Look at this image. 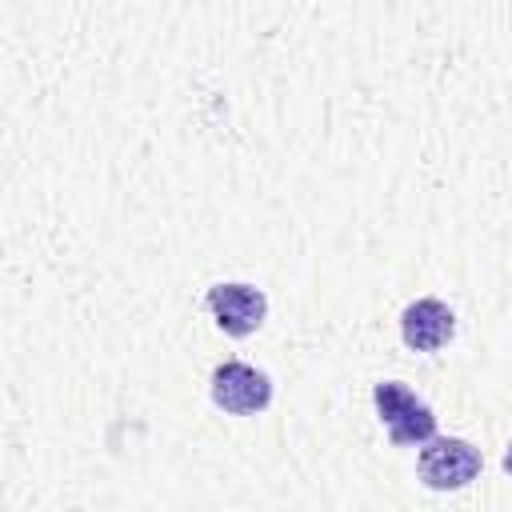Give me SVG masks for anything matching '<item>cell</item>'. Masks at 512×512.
<instances>
[{
  "instance_id": "1",
  "label": "cell",
  "mask_w": 512,
  "mask_h": 512,
  "mask_svg": "<svg viewBox=\"0 0 512 512\" xmlns=\"http://www.w3.org/2000/svg\"><path fill=\"white\" fill-rule=\"evenodd\" d=\"M480 464H484L480 448H472L468 440H460V436H432L420 448L416 476L432 492H456V488H464V484H472L480 476Z\"/></svg>"
},
{
  "instance_id": "2",
  "label": "cell",
  "mask_w": 512,
  "mask_h": 512,
  "mask_svg": "<svg viewBox=\"0 0 512 512\" xmlns=\"http://www.w3.org/2000/svg\"><path fill=\"white\" fill-rule=\"evenodd\" d=\"M372 404H376V416L388 424V436L392 444H428L436 436V416L432 408L408 392L404 384L396 380H380L372 388Z\"/></svg>"
},
{
  "instance_id": "3",
  "label": "cell",
  "mask_w": 512,
  "mask_h": 512,
  "mask_svg": "<svg viewBox=\"0 0 512 512\" xmlns=\"http://www.w3.org/2000/svg\"><path fill=\"white\" fill-rule=\"evenodd\" d=\"M208 392L216 400V408L232 412V416H252V412H264L268 400H272V380L244 364V360H224L212 380H208Z\"/></svg>"
},
{
  "instance_id": "4",
  "label": "cell",
  "mask_w": 512,
  "mask_h": 512,
  "mask_svg": "<svg viewBox=\"0 0 512 512\" xmlns=\"http://www.w3.org/2000/svg\"><path fill=\"white\" fill-rule=\"evenodd\" d=\"M208 312L216 316V324L228 336H252L268 316V296L256 284H240V280L212 284L208 288Z\"/></svg>"
},
{
  "instance_id": "5",
  "label": "cell",
  "mask_w": 512,
  "mask_h": 512,
  "mask_svg": "<svg viewBox=\"0 0 512 512\" xmlns=\"http://www.w3.org/2000/svg\"><path fill=\"white\" fill-rule=\"evenodd\" d=\"M452 332H456V316H452V308H448L444 300H436V296H420V300H412V304L400 312V336H404V344L416 348V352H436V348H444V344L452 340Z\"/></svg>"
},
{
  "instance_id": "6",
  "label": "cell",
  "mask_w": 512,
  "mask_h": 512,
  "mask_svg": "<svg viewBox=\"0 0 512 512\" xmlns=\"http://www.w3.org/2000/svg\"><path fill=\"white\" fill-rule=\"evenodd\" d=\"M504 468L512 472V444H508V456H504Z\"/></svg>"
}]
</instances>
